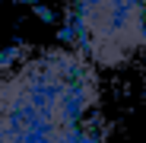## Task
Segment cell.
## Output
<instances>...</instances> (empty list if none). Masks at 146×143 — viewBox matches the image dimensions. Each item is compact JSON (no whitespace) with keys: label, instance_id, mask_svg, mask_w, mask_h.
Returning a JSON list of instances; mask_svg holds the SVG:
<instances>
[{"label":"cell","instance_id":"cell-2","mask_svg":"<svg viewBox=\"0 0 146 143\" xmlns=\"http://www.w3.org/2000/svg\"><path fill=\"white\" fill-rule=\"evenodd\" d=\"M76 140H80L76 134L57 130L51 124L0 114V143H76Z\"/></svg>","mask_w":146,"mask_h":143},{"label":"cell","instance_id":"cell-3","mask_svg":"<svg viewBox=\"0 0 146 143\" xmlns=\"http://www.w3.org/2000/svg\"><path fill=\"white\" fill-rule=\"evenodd\" d=\"M76 143H108V140H105V134L99 127H83V134H80Z\"/></svg>","mask_w":146,"mask_h":143},{"label":"cell","instance_id":"cell-4","mask_svg":"<svg viewBox=\"0 0 146 143\" xmlns=\"http://www.w3.org/2000/svg\"><path fill=\"white\" fill-rule=\"evenodd\" d=\"M32 10H35V16H38L41 22H54V19H57V16H54L51 10H48V7H41L38 0H35V3H32Z\"/></svg>","mask_w":146,"mask_h":143},{"label":"cell","instance_id":"cell-1","mask_svg":"<svg viewBox=\"0 0 146 143\" xmlns=\"http://www.w3.org/2000/svg\"><path fill=\"white\" fill-rule=\"evenodd\" d=\"M57 35L95 64L117 67L146 48V0H70Z\"/></svg>","mask_w":146,"mask_h":143}]
</instances>
